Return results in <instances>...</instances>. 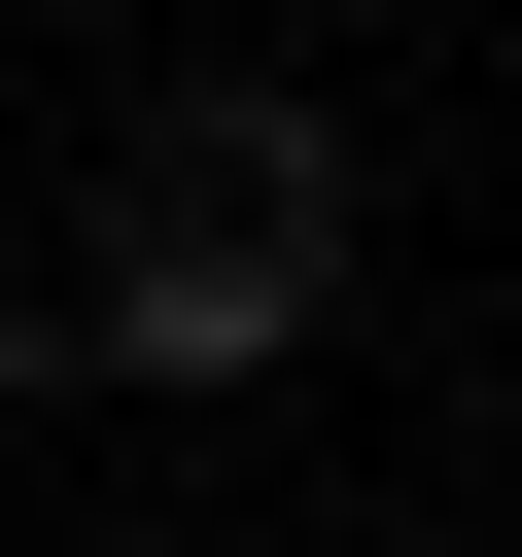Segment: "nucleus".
Masks as SVG:
<instances>
[{
  "label": "nucleus",
  "instance_id": "obj_1",
  "mask_svg": "<svg viewBox=\"0 0 522 557\" xmlns=\"http://www.w3.org/2000/svg\"><path fill=\"white\" fill-rule=\"evenodd\" d=\"M313 209H348V174H313V104H209V139H139L104 348H174V383H209V348H278V313H313Z\"/></svg>",
  "mask_w": 522,
  "mask_h": 557
}]
</instances>
